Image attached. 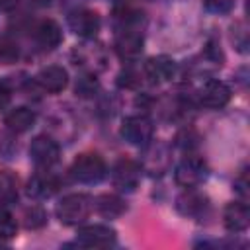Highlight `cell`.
<instances>
[{"instance_id":"9c48e42d","label":"cell","mask_w":250,"mask_h":250,"mask_svg":"<svg viewBox=\"0 0 250 250\" xmlns=\"http://www.w3.org/2000/svg\"><path fill=\"white\" fill-rule=\"evenodd\" d=\"M199 102L209 109H221L230 102V88L223 80H207L199 88Z\"/></svg>"},{"instance_id":"e0dca14e","label":"cell","mask_w":250,"mask_h":250,"mask_svg":"<svg viewBox=\"0 0 250 250\" xmlns=\"http://www.w3.org/2000/svg\"><path fill=\"white\" fill-rule=\"evenodd\" d=\"M35 119H37L35 111L21 105V107L12 109V111L6 115L4 123H6V127H8L12 133H25V131H29V129L33 127Z\"/></svg>"},{"instance_id":"4fadbf2b","label":"cell","mask_w":250,"mask_h":250,"mask_svg":"<svg viewBox=\"0 0 250 250\" xmlns=\"http://www.w3.org/2000/svg\"><path fill=\"white\" fill-rule=\"evenodd\" d=\"M145 74L146 78H150L152 82L160 84V82H168L174 78L176 74V62L166 57V55H160V57H150L146 62H145Z\"/></svg>"},{"instance_id":"52a82bcc","label":"cell","mask_w":250,"mask_h":250,"mask_svg":"<svg viewBox=\"0 0 250 250\" xmlns=\"http://www.w3.org/2000/svg\"><path fill=\"white\" fill-rule=\"evenodd\" d=\"M29 156L39 168H51L61 158V148L55 139L47 135H39L29 145Z\"/></svg>"},{"instance_id":"30bf717a","label":"cell","mask_w":250,"mask_h":250,"mask_svg":"<svg viewBox=\"0 0 250 250\" xmlns=\"http://www.w3.org/2000/svg\"><path fill=\"white\" fill-rule=\"evenodd\" d=\"M68 27L76 35L90 39L100 31V16L94 10H86V8L74 10L68 14Z\"/></svg>"},{"instance_id":"6da1fadb","label":"cell","mask_w":250,"mask_h":250,"mask_svg":"<svg viewBox=\"0 0 250 250\" xmlns=\"http://www.w3.org/2000/svg\"><path fill=\"white\" fill-rule=\"evenodd\" d=\"M92 211V199L84 193H70L64 195L57 207H55V215L62 225H80L88 219Z\"/></svg>"},{"instance_id":"d4e9b609","label":"cell","mask_w":250,"mask_h":250,"mask_svg":"<svg viewBox=\"0 0 250 250\" xmlns=\"http://www.w3.org/2000/svg\"><path fill=\"white\" fill-rule=\"evenodd\" d=\"M234 0H203V6L213 14H227L232 8Z\"/></svg>"},{"instance_id":"7402d4cb","label":"cell","mask_w":250,"mask_h":250,"mask_svg":"<svg viewBox=\"0 0 250 250\" xmlns=\"http://www.w3.org/2000/svg\"><path fill=\"white\" fill-rule=\"evenodd\" d=\"M96 92H98V80H96V76L84 74L82 78H78V82H76V94H78V96L90 98V96H94Z\"/></svg>"},{"instance_id":"603a6c76","label":"cell","mask_w":250,"mask_h":250,"mask_svg":"<svg viewBox=\"0 0 250 250\" xmlns=\"http://www.w3.org/2000/svg\"><path fill=\"white\" fill-rule=\"evenodd\" d=\"M23 223H25V227L27 229H41V227H45V223H47V215H45V211L41 209V207H31V209H27L25 211V215H23Z\"/></svg>"},{"instance_id":"8fae6325","label":"cell","mask_w":250,"mask_h":250,"mask_svg":"<svg viewBox=\"0 0 250 250\" xmlns=\"http://www.w3.org/2000/svg\"><path fill=\"white\" fill-rule=\"evenodd\" d=\"M37 84L49 92V94H59L66 88L68 84V72L62 68V66H57V64H51V66H45L39 70V74L35 76Z\"/></svg>"},{"instance_id":"3957f363","label":"cell","mask_w":250,"mask_h":250,"mask_svg":"<svg viewBox=\"0 0 250 250\" xmlns=\"http://www.w3.org/2000/svg\"><path fill=\"white\" fill-rule=\"evenodd\" d=\"M207 174H209V168L205 164L203 158L199 156H186L176 168H174V178L176 182L182 186V188H197L201 186L205 180H207Z\"/></svg>"},{"instance_id":"ba28073f","label":"cell","mask_w":250,"mask_h":250,"mask_svg":"<svg viewBox=\"0 0 250 250\" xmlns=\"http://www.w3.org/2000/svg\"><path fill=\"white\" fill-rule=\"evenodd\" d=\"M111 180L113 186L119 188L121 191H133L141 182V164L129 158L117 160L111 170Z\"/></svg>"},{"instance_id":"9a60e30c","label":"cell","mask_w":250,"mask_h":250,"mask_svg":"<svg viewBox=\"0 0 250 250\" xmlns=\"http://www.w3.org/2000/svg\"><path fill=\"white\" fill-rule=\"evenodd\" d=\"M59 189V180L51 172H37L29 178L27 193L35 199H47Z\"/></svg>"},{"instance_id":"7c38bea8","label":"cell","mask_w":250,"mask_h":250,"mask_svg":"<svg viewBox=\"0 0 250 250\" xmlns=\"http://www.w3.org/2000/svg\"><path fill=\"white\" fill-rule=\"evenodd\" d=\"M223 223H225V229L230 230V232H242L248 229L250 225V209L246 203L242 201H232L225 207V213H223Z\"/></svg>"},{"instance_id":"cb8c5ba5","label":"cell","mask_w":250,"mask_h":250,"mask_svg":"<svg viewBox=\"0 0 250 250\" xmlns=\"http://www.w3.org/2000/svg\"><path fill=\"white\" fill-rule=\"evenodd\" d=\"M117 84H119L121 88H137V86L141 84V78H139V74H137L135 70L125 68V70L117 76Z\"/></svg>"},{"instance_id":"8992f818","label":"cell","mask_w":250,"mask_h":250,"mask_svg":"<svg viewBox=\"0 0 250 250\" xmlns=\"http://www.w3.org/2000/svg\"><path fill=\"white\" fill-rule=\"evenodd\" d=\"M117 240V232L107 225H86L78 229L76 244L84 248H107Z\"/></svg>"},{"instance_id":"ac0fdd59","label":"cell","mask_w":250,"mask_h":250,"mask_svg":"<svg viewBox=\"0 0 250 250\" xmlns=\"http://www.w3.org/2000/svg\"><path fill=\"white\" fill-rule=\"evenodd\" d=\"M18 195H20V186H18L16 174H12L10 170H2L0 172V205L16 203Z\"/></svg>"},{"instance_id":"2e32d148","label":"cell","mask_w":250,"mask_h":250,"mask_svg":"<svg viewBox=\"0 0 250 250\" xmlns=\"http://www.w3.org/2000/svg\"><path fill=\"white\" fill-rule=\"evenodd\" d=\"M176 207L186 217H199L203 209L207 207V199L201 193H197L193 188H188V191H184L176 199Z\"/></svg>"},{"instance_id":"484cf974","label":"cell","mask_w":250,"mask_h":250,"mask_svg":"<svg viewBox=\"0 0 250 250\" xmlns=\"http://www.w3.org/2000/svg\"><path fill=\"white\" fill-rule=\"evenodd\" d=\"M10 100H12V90L4 80H0V109H4L10 104Z\"/></svg>"},{"instance_id":"44dd1931","label":"cell","mask_w":250,"mask_h":250,"mask_svg":"<svg viewBox=\"0 0 250 250\" xmlns=\"http://www.w3.org/2000/svg\"><path fill=\"white\" fill-rule=\"evenodd\" d=\"M18 225L16 219L12 217V213L4 207H0V240H10L16 236Z\"/></svg>"},{"instance_id":"83f0119b","label":"cell","mask_w":250,"mask_h":250,"mask_svg":"<svg viewBox=\"0 0 250 250\" xmlns=\"http://www.w3.org/2000/svg\"><path fill=\"white\" fill-rule=\"evenodd\" d=\"M18 2L20 0H0V10H12V8H16L18 6Z\"/></svg>"},{"instance_id":"5b68a950","label":"cell","mask_w":250,"mask_h":250,"mask_svg":"<svg viewBox=\"0 0 250 250\" xmlns=\"http://www.w3.org/2000/svg\"><path fill=\"white\" fill-rule=\"evenodd\" d=\"M152 135H154V125L146 115H131L121 125V137L129 145L145 146L152 141Z\"/></svg>"},{"instance_id":"7a4b0ae2","label":"cell","mask_w":250,"mask_h":250,"mask_svg":"<svg viewBox=\"0 0 250 250\" xmlns=\"http://www.w3.org/2000/svg\"><path fill=\"white\" fill-rule=\"evenodd\" d=\"M107 166L104 158L96 152L78 154L70 166V176L80 184H98L105 178Z\"/></svg>"},{"instance_id":"d6986e66","label":"cell","mask_w":250,"mask_h":250,"mask_svg":"<svg viewBox=\"0 0 250 250\" xmlns=\"http://www.w3.org/2000/svg\"><path fill=\"white\" fill-rule=\"evenodd\" d=\"M96 211L105 219H115L125 211V203L117 195L105 193V195H100L96 199Z\"/></svg>"},{"instance_id":"5bb4252c","label":"cell","mask_w":250,"mask_h":250,"mask_svg":"<svg viewBox=\"0 0 250 250\" xmlns=\"http://www.w3.org/2000/svg\"><path fill=\"white\" fill-rule=\"evenodd\" d=\"M33 39H35V43H37L41 49L51 51V49H55V47L61 45V41H62V31H61V27H59L57 21H53V20H43V21H39V23L33 27Z\"/></svg>"},{"instance_id":"4316f807","label":"cell","mask_w":250,"mask_h":250,"mask_svg":"<svg viewBox=\"0 0 250 250\" xmlns=\"http://www.w3.org/2000/svg\"><path fill=\"white\" fill-rule=\"evenodd\" d=\"M234 188H236V191H238L242 197H246V195H248V189H246V188H248V182H246V172H242V176H240V178L234 182Z\"/></svg>"},{"instance_id":"ffe728a7","label":"cell","mask_w":250,"mask_h":250,"mask_svg":"<svg viewBox=\"0 0 250 250\" xmlns=\"http://www.w3.org/2000/svg\"><path fill=\"white\" fill-rule=\"evenodd\" d=\"M20 57V47L16 41L10 37H0V62L2 64H12Z\"/></svg>"},{"instance_id":"277c9868","label":"cell","mask_w":250,"mask_h":250,"mask_svg":"<svg viewBox=\"0 0 250 250\" xmlns=\"http://www.w3.org/2000/svg\"><path fill=\"white\" fill-rule=\"evenodd\" d=\"M143 45H145V39H143V31L141 27H121L117 29V35H115V51L117 55L131 62V61H137L143 53Z\"/></svg>"}]
</instances>
